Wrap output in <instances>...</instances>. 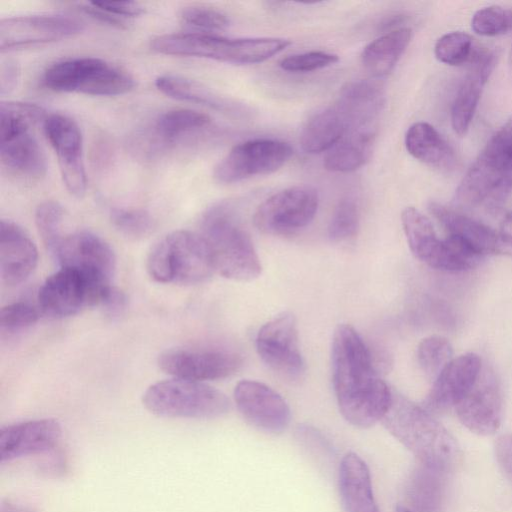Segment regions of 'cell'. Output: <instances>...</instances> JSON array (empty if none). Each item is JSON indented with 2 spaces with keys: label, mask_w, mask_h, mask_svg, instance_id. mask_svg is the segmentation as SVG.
I'll list each match as a JSON object with an SVG mask.
<instances>
[{
  "label": "cell",
  "mask_w": 512,
  "mask_h": 512,
  "mask_svg": "<svg viewBox=\"0 0 512 512\" xmlns=\"http://www.w3.org/2000/svg\"><path fill=\"white\" fill-rule=\"evenodd\" d=\"M331 363L334 392L345 420L358 428L381 421L392 390L380 377L370 349L349 324H339L334 331Z\"/></svg>",
  "instance_id": "cell-1"
},
{
  "label": "cell",
  "mask_w": 512,
  "mask_h": 512,
  "mask_svg": "<svg viewBox=\"0 0 512 512\" xmlns=\"http://www.w3.org/2000/svg\"><path fill=\"white\" fill-rule=\"evenodd\" d=\"M383 426L424 466L441 471L453 467L460 450L454 437L425 408L392 390Z\"/></svg>",
  "instance_id": "cell-2"
},
{
  "label": "cell",
  "mask_w": 512,
  "mask_h": 512,
  "mask_svg": "<svg viewBox=\"0 0 512 512\" xmlns=\"http://www.w3.org/2000/svg\"><path fill=\"white\" fill-rule=\"evenodd\" d=\"M212 256L215 271L235 281H252L262 266L248 232L242 227L231 204L221 202L207 209L198 232Z\"/></svg>",
  "instance_id": "cell-3"
},
{
  "label": "cell",
  "mask_w": 512,
  "mask_h": 512,
  "mask_svg": "<svg viewBox=\"0 0 512 512\" xmlns=\"http://www.w3.org/2000/svg\"><path fill=\"white\" fill-rule=\"evenodd\" d=\"M290 44L288 39L277 37L226 38L206 33H172L154 37L150 47L165 55L247 65L266 61Z\"/></svg>",
  "instance_id": "cell-4"
},
{
  "label": "cell",
  "mask_w": 512,
  "mask_h": 512,
  "mask_svg": "<svg viewBox=\"0 0 512 512\" xmlns=\"http://www.w3.org/2000/svg\"><path fill=\"white\" fill-rule=\"evenodd\" d=\"M149 276L159 283L195 285L216 271L209 248L198 232L173 231L159 239L146 259Z\"/></svg>",
  "instance_id": "cell-5"
},
{
  "label": "cell",
  "mask_w": 512,
  "mask_h": 512,
  "mask_svg": "<svg viewBox=\"0 0 512 512\" xmlns=\"http://www.w3.org/2000/svg\"><path fill=\"white\" fill-rule=\"evenodd\" d=\"M512 183V114L490 137L462 178L455 202L462 208H485Z\"/></svg>",
  "instance_id": "cell-6"
},
{
  "label": "cell",
  "mask_w": 512,
  "mask_h": 512,
  "mask_svg": "<svg viewBox=\"0 0 512 512\" xmlns=\"http://www.w3.org/2000/svg\"><path fill=\"white\" fill-rule=\"evenodd\" d=\"M41 122L33 104L3 101L0 104V159L10 172L26 179H40L47 162L33 129Z\"/></svg>",
  "instance_id": "cell-7"
},
{
  "label": "cell",
  "mask_w": 512,
  "mask_h": 512,
  "mask_svg": "<svg viewBox=\"0 0 512 512\" xmlns=\"http://www.w3.org/2000/svg\"><path fill=\"white\" fill-rule=\"evenodd\" d=\"M152 414L168 418L212 419L225 415L229 398L203 382L173 378L150 385L142 397Z\"/></svg>",
  "instance_id": "cell-8"
},
{
  "label": "cell",
  "mask_w": 512,
  "mask_h": 512,
  "mask_svg": "<svg viewBox=\"0 0 512 512\" xmlns=\"http://www.w3.org/2000/svg\"><path fill=\"white\" fill-rule=\"evenodd\" d=\"M44 86L55 92L92 96H117L135 87L125 70L98 57H74L50 65L43 73Z\"/></svg>",
  "instance_id": "cell-9"
},
{
  "label": "cell",
  "mask_w": 512,
  "mask_h": 512,
  "mask_svg": "<svg viewBox=\"0 0 512 512\" xmlns=\"http://www.w3.org/2000/svg\"><path fill=\"white\" fill-rule=\"evenodd\" d=\"M112 286L110 281L81 270L59 267L42 284L38 292V307L52 318L75 315L85 308L100 306Z\"/></svg>",
  "instance_id": "cell-10"
},
{
  "label": "cell",
  "mask_w": 512,
  "mask_h": 512,
  "mask_svg": "<svg viewBox=\"0 0 512 512\" xmlns=\"http://www.w3.org/2000/svg\"><path fill=\"white\" fill-rule=\"evenodd\" d=\"M318 205V193L313 187L291 186L263 201L254 213L253 222L263 233L290 235L311 223Z\"/></svg>",
  "instance_id": "cell-11"
},
{
  "label": "cell",
  "mask_w": 512,
  "mask_h": 512,
  "mask_svg": "<svg viewBox=\"0 0 512 512\" xmlns=\"http://www.w3.org/2000/svg\"><path fill=\"white\" fill-rule=\"evenodd\" d=\"M293 155L291 146L281 140L258 138L239 143L217 163L213 177L219 183L232 184L244 179L273 173Z\"/></svg>",
  "instance_id": "cell-12"
},
{
  "label": "cell",
  "mask_w": 512,
  "mask_h": 512,
  "mask_svg": "<svg viewBox=\"0 0 512 512\" xmlns=\"http://www.w3.org/2000/svg\"><path fill=\"white\" fill-rule=\"evenodd\" d=\"M256 349L263 362L282 377L297 380L303 375L305 363L296 318L291 312H282L259 329Z\"/></svg>",
  "instance_id": "cell-13"
},
{
  "label": "cell",
  "mask_w": 512,
  "mask_h": 512,
  "mask_svg": "<svg viewBox=\"0 0 512 512\" xmlns=\"http://www.w3.org/2000/svg\"><path fill=\"white\" fill-rule=\"evenodd\" d=\"M42 125L57 156L67 191L74 197H83L87 189V177L83 161V136L79 125L61 113L46 115Z\"/></svg>",
  "instance_id": "cell-14"
},
{
  "label": "cell",
  "mask_w": 512,
  "mask_h": 512,
  "mask_svg": "<svg viewBox=\"0 0 512 512\" xmlns=\"http://www.w3.org/2000/svg\"><path fill=\"white\" fill-rule=\"evenodd\" d=\"M83 30V23L66 15H23L0 20V50L56 42L71 38Z\"/></svg>",
  "instance_id": "cell-15"
},
{
  "label": "cell",
  "mask_w": 512,
  "mask_h": 512,
  "mask_svg": "<svg viewBox=\"0 0 512 512\" xmlns=\"http://www.w3.org/2000/svg\"><path fill=\"white\" fill-rule=\"evenodd\" d=\"M157 363L174 378L203 382L231 376L241 367L242 359L223 350L174 348L162 352Z\"/></svg>",
  "instance_id": "cell-16"
},
{
  "label": "cell",
  "mask_w": 512,
  "mask_h": 512,
  "mask_svg": "<svg viewBox=\"0 0 512 512\" xmlns=\"http://www.w3.org/2000/svg\"><path fill=\"white\" fill-rule=\"evenodd\" d=\"M51 255L59 267L75 268L110 282L116 269L112 247L86 230L66 233Z\"/></svg>",
  "instance_id": "cell-17"
},
{
  "label": "cell",
  "mask_w": 512,
  "mask_h": 512,
  "mask_svg": "<svg viewBox=\"0 0 512 512\" xmlns=\"http://www.w3.org/2000/svg\"><path fill=\"white\" fill-rule=\"evenodd\" d=\"M461 423L479 435L493 434L500 426L502 390L495 374L485 368L467 394L454 407Z\"/></svg>",
  "instance_id": "cell-18"
},
{
  "label": "cell",
  "mask_w": 512,
  "mask_h": 512,
  "mask_svg": "<svg viewBox=\"0 0 512 512\" xmlns=\"http://www.w3.org/2000/svg\"><path fill=\"white\" fill-rule=\"evenodd\" d=\"M234 401L241 415L253 426L268 433H280L290 423L287 402L264 383L242 380L234 389Z\"/></svg>",
  "instance_id": "cell-19"
},
{
  "label": "cell",
  "mask_w": 512,
  "mask_h": 512,
  "mask_svg": "<svg viewBox=\"0 0 512 512\" xmlns=\"http://www.w3.org/2000/svg\"><path fill=\"white\" fill-rule=\"evenodd\" d=\"M428 209L448 235L458 237L482 256L494 254L512 257V240L498 230L439 202H431Z\"/></svg>",
  "instance_id": "cell-20"
},
{
  "label": "cell",
  "mask_w": 512,
  "mask_h": 512,
  "mask_svg": "<svg viewBox=\"0 0 512 512\" xmlns=\"http://www.w3.org/2000/svg\"><path fill=\"white\" fill-rule=\"evenodd\" d=\"M62 435L59 422L45 418L1 428L0 462L42 454L54 449Z\"/></svg>",
  "instance_id": "cell-21"
},
{
  "label": "cell",
  "mask_w": 512,
  "mask_h": 512,
  "mask_svg": "<svg viewBox=\"0 0 512 512\" xmlns=\"http://www.w3.org/2000/svg\"><path fill=\"white\" fill-rule=\"evenodd\" d=\"M481 371V358L475 353L453 358L433 381L425 406L435 411L454 408L472 388Z\"/></svg>",
  "instance_id": "cell-22"
},
{
  "label": "cell",
  "mask_w": 512,
  "mask_h": 512,
  "mask_svg": "<svg viewBox=\"0 0 512 512\" xmlns=\"http://www.w3.org/2000/svg\"><path fill=\"white\" fill-rule=\"evenodd\" d=\"M38 262L37 248L17 223L0 222V276L3 283L17 285L33 272Z\"/></svg>",
  "instance_id": "cell-23"
},
{
  "label": "cell",
  "mask_w": 512,
  "mask_h": 512,
  "mask_svg": "<svg viewBox=\"0 0 512 512\" xmlns=\"http://www.w3.org/2000/svg\"><path fill=\"white\" fill-rule=\"evenodd\" d=\"M469 69L454 97L450 121L454 132L465 135L472 122L481 93L494 68V55L487 51L472 53Z\"/></svg>",
  "instance_id": "cell-24"
},
{
  "label": "cell",
  "mask_w": 512,
  "mask_h": 512,
  "mask_svg": "<svg viewBox=\"0 0 512 512\" xmlns=\"http://www.w3.org/2000/svg\"><path fill=\"white\" fill-rule=\"evenodd\" d=\"M385 102L383 84L374 80H357L342 87L333 106L344 119L348 133L368 129Z\"/></svg>",
  "instance_id": "cell-25"
},
{
  "label": "cell",
  "mask_w": 512,
  "mask_h": 512,
  "mask_svg": "<svg viewBox=\"0 0 512 512\" xmlns=\"http://www.w3.org/2000/svg\"><path fill=\"white\" fill-rule=\"evenodd\" d=\"M338 489L344 512H379L369 468L353 452L347 453L340 462Z\"/></svg>",
  "instance_id": "cell-26"
},
{
  "label": "cell",
  "mask_w": 512,
  "mask_h": 512,
  "mask_svg": "<svg viewBox=\"0 0 512 512\" xmlns=\"http://www.w3.org/2000/svg\"><path fill=\"white\" fill-rule=\"evenodd\" d=\"M408 153L426 165L448 170L455 163V154L442 135L427 122L412 124L405 134Z\"/></svg>",
  "instance_id": "cell-27"
},
{
  "label": "cell",
  "mask_w": 512,
  "mask_h": 512,
  "mask_svg": "<svg viewBox=\"0 0 512 512\" xmlns=\"http://www.w3.org/2000/svg\"><path fill=\"white\" fill-rule=\"evenodd\" d=\"M412 30L399 27L384 33L367 44L361 52V63L373 77L389 74L407 49Z\"/></svg>",
  "instance_id": "cell-28"
},
{
  "label": "cell",
  "mask_w": 512,
  "mask_h": 512,
  "mask_svg": "<svg viewBox=\"0 0 512 512\" xmlns=\"http://www.w3.org/2000/svg\"><path fill=\"white\" fill-rule=\"evenodd\" d=\"M374 142L372 130L351 131L326 152L324 167L331 172L355 171L370 159Z\"/></svg>",
  "instance_id": "cell-29"
},
{
  "label": "cell",
  "mask_w": 512,
  "mask_h": 512,
  "mask_svg": "<svg viewBox=\"0 0 512 512\" xmlns=\"http://www.w3.org/2000/svg\"><path fill=\"white\" fill-rule=\"evenodd\" d=\"M211 124V118L191 109H172L160 114L149 131L151 146L166 147L191 133L200 131Z\"/></svg>",
  "instance_id": "cell-30"
},
{
  "label": "cell",
  "mask_w": 512,
  "mask_h": 512,
  "mask_svg": "<svg viewBox=\"0 0 512 512\" xmlns=\"http://www.w3.org/2000/svg\"><path fill=\"white\" fill-rule=\"evenodd\" d=\"M347 133L344 119L332 105L306 122L300 135V145L303 151L310 154L328 151Z\"/></svg>",
  "instance_id": "cell-31"
},
{
  "label": "cell",
  "mask_w": 512,
  "mask_h": 512,
  "mask_svg": "<svg viewBox=\"0 0 512 512\" xmlns=\"http://www.w3.org/2000/svg\"><path fill=\"white\" fill-rule=\"evenodd\" d=\"M401 222L411 252L430 266L442 243L431 221L416 208L406 207L401 213Z\"/></svg>",
  "instance_id": "cell-32"
},
{
  "label": "cell",
  "mask_w": 512,
  "mask_h": 512,
  "mask_svg": "<svg viewBox=\"0 0 512 512\" xmlns=\"http://www.w3.org/2000/svg\"><path fill=\"white\" fill-rule=\"evenodd\" d=\"M155 86L163 94L177 100L196 103L223 111L231 108V104L223 97L201 83L180 75H160L155 79Z\"/></svg>",
  "instance_id": "cell-33"
},
{
  "label": "cell",
  "mask_w": 512,
  "mask_h": 512,
  "mask_svg": "<svg viewBox=\"0 0 512 512\" xmlns=\"http://www.w3.org/2000/svg\"><path fill=\"white\" fill-rule=\"evenodd\" d=\"M484 256L458 237L447 235L430 267L443 271L459 272L477 267Z\"/></svg>",
  "instance_id": "cell-34"
},
{
  "label": "cell",
  "mask_w": 512,
  "mask_h": 512,
  "mask_svg": "<svg viewBox=\"0 0 512 512\" xmlns=\"http://www.w3.org/2000/svg\"><path fill=\"white\" fill-rule=\"evenodd\" d=\"M450 342L442 336L432 335L424 338L417 348V360L425 375L434 381L441 371L453 359Z\"/></svg>",
  "instance_id": "cell-35"
},
{
  "label": "cell",
  "mask_w": 512,
  "mask_h": 512,
  "mask_svg": "<svg viewBox=\"0 0 512 512\" xmlns=\"http://www.w3.org/2000/svg\"><path fill=\"white\" fill-rule=\"evenodd\" d=\"M64 220L65 211L58 202L44 201L36 208L35 224L50 254L66 235L63 232Z\"/></svg>",
  "instance_id": "cell-36"
},
{
  "label": "cell",
  "mask_w": 512,
  "mask_h": 512,
  "mask_svg": "<svg viewBox=\"0 0 512 512\" xmlns=\"http://www.w3.org/2000/svg\"><path fill=\"white\" fill-rule=\"evenodd\" d=\"M80 7L91 17L120 28L126 25L127 19L144 12L143 7L134 1H91Z\"/></svg>",
  "instance_id": "cell-37"
},
{
  "label": "cell",
  "mask_w": 512,
  "mask_h": 512,
  "mask_svg": "<svg viewBox=\"0 0 512 512\" xmlns=\"http://www.w3.org/2000/svg\"><path fill=\"white\" fill-rule=\"evenodd\" d=\"M414 474L409 487V497L419 512H436L440 503V482L437 470L426 467Z\"/></svg>",
  "instance_id": "cell-38"
},
{
  "label": "cell",
  "mask_w": 512,
  "mask_h": 512,
  "mask_svg": "<svg viewBox=\"0 0 512 512\" xmlns=\"http://www.w3.org/2000/svg\"><path fill=\"white\" fill-rule=\"evenodd\" d=\"M473 41L469 34L452 31L442 35L435 43L434 55L438 61L449 66H459L470 60Z\"/></svg>",
  "instance_id": "cell-39"
},
{
  "label": "cell",
  "mask_w": 512,
  "mask_h": 512,
  "mask_svg": "<svg viewBox=\"0 0 512 512\" xmlns=\"http://www.w3.org/2000/svg\"><path fill=\"white\" fill-rule=\"evenodd\" d=\"M359 229V209L354 200L342 199L335 207L328 225V235L334 242L353 239Z\"/></svg>",
  "instance_id": "cell-40"
},
{
  "label": "cell",
  "mask_w": 512,
  "mask_h": 512,
  "mask_svg": "<svg viewBox=\"0 0 512 512\" xmlns=\"http://www.w3.org/2000/svg\"><path fill=\"white\" fill-rule=\"evenodd\" d=\"M110 219L122 234L136 239L148 236L155 226L152 216L137 208H112Z\"/></svg>",
  "instance_id": "cell-41"
},
{
  "label": "cell",
  "mask_w": 512,
  "mask_h": 512,
  "mask_svg": "<svg viewBox=\"0 0 512 512\" xmlns=\"http://www.w3.org/2000/svg\"><path fill=\"white\" fill-rule=\"evenodd\" d=\"M471 27L481 36L504 34L512 28V11L498 5L483 7L473 14Z\"/></svg>",
  "instance_id": "cell-42"
},
{
  "label": "cell",
  "mask_w": 512,
  "mask_h": 512,
  "mask_svg": "<svg viewBox=\"0 0 512 512\" xmlns=\"http://www.w3.org/2000/svg\"><path fill=\"white\" fill-rule=\"evenodd\" d=\"M38 306L28 302H14L2 307L0 328L2 333H15L35 324L40 318Z\"/></svg>",
  "instance_id": "cell-43"
},
{
  "label": "cell",
  "mask_w": 512,
  "mask_h": 512,
  "mask_svg": "<svg viewBox=\"0 0 512 512\" xmlns=\"http://www.w3.org/2000/svg\"><path fill=\"white\" fill-rule=\"evenodd\" d=\"M338 61L339 57L334 53L310 51L289 55L280 61L279 66L287 72L305 73L329 67Z\"/></svg>",
  "instance_id": "cell-44"
},
{
  "label": "cell",
  "mask_w": 512,
  "mask_h": 512,
  "mask_svg": "<svg viewBox=\"0 0 512 512\" xmlns=\"http://www.w3.org/2000/svg\"><path fill=\"white\" fill-rule=\"evenodd\" d=\"M180 18L190 26L207 31L223 30L230 25V20L226 14L203 6L183 8L180 12Z\"/></svg>",
  "instance_id": "cell-45"
},
{
  "label": "cell",
  "mask_w": 512,
  "mask_h": 512,
  "mask_svg": "<svg viewBox=\"0 0 512 512\" xmlns=\"http://www.w3.org/2000/svg\"><path fill=\"white\" fill-rule=\"evenodd\" d=\"M127 296L123 291L114 287L109 288L99 307L110 318H118L127 308Z\"/></svg>",
  "instance_id": "cell-46"
},
{
  "label": "cell",
  "mask_w": 512,
  "mask_h": 512,
  "mask_svg": "<svg viewBox=\"0 0 512 512\" xmlns=\"http://www.w3.org/2000/svg\"><path fill=\"white\" fill-rule=\"evenodd\" d=\"M20 76L18 63L13 59H3L0 68V93L2 96L14 90Z\"/></svg>",
  "instance_id": "cell-47"
},
{
  "label": "cell",
  "mask_w": 512,
  "mask_h": 512,
  "mask_svg": "<svg viewBox=\"0 0 512 512\" xmlns=\"http://www.w3.org/2000/svg\"><path fill=\"white\" fill-rule=\"evenodd\" d=\"M495 455L502 470L512 479V434H504L497 439Z\"/></svg>",
  "instance_id": "cell-48"
},
{
  "label": "cell",
  "mask_w": 512,
  "mask_h": 512,
  "mask_svg": "<svg viewBox=\"0 0 512 512\" xmlns=\"http://www.w3.org/2000/svg\"><path fill=\"white\" fill-rule=\"evenodd\" d=\"M499 233L512 240V211L504 214L500 221Z\"/></svg>",
  "instance_id": "cell-49"
},
{
  "label": "cell",
  "mask_w": 512,
  "mask_h": 512,
  "mask_svg": "<svg viewBox=\"0 0 512 512\" xmlns=\"http://www.w3.org/2000/svg\"><path fill=\"white\" fill-rule=\"evenodd\" d=\"M395 512H414L413 510L403 506V505H397Z\"/></svg>",
  "instance_id": "cell-50"
},
{
  "label": "cell",
  "mask_w": 512,
  "mask_h": 512,
  "mask_svg": "<svg viewBox=\"0 0 512 512\" xmlns=\"http://www.w3.org/2000/svg\"><path fill=\"white\" fill-rule=\"evenodd\" d=\"M509 61H510V66L512 68V44H511V49H510V54H509Z\"/></svg>",
  "instance_id": "cell-51"
}]
</instances>
